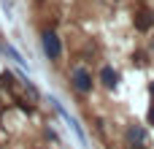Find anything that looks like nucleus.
<instances>
[{
    "mask_svg": "<svg viewBox=\"0 0 154 149\" xmlns=\"http://www.w3.org/2000/svg\"><path fill=\"white\" fill-rule=\"evenodd\" d=\"M41 43H43V52H46L49 60H60V54H62V43H60V35H57V33L46 30Z\"/></svg>",
    "mask_w": 154,
    "mask_h": 149,
    "instance_id": "1",
    "label": "nucleus"
},
{
    "mask_svg": "<svg viewBox=\"0 0 154 149\" xmlns=\"http://www.w3.org/2000/svg\"><path fill=\"white\" fill-rule=\"evenodd\" d=\"M70 81H73V90L76 92H81V95H89L92 92V76H89L87 68H76Z\"/></svg>",
    "mask_w": 154,
    "mask_h": 149,
    "instance_id": "2",
    "label": "nucleus"
},
{
    "mask_svg": "<svg viewBox=\"0 0 154 149\" xmlns=\"http://www.w3.org/2000/svg\"><path fill=\"white\" fill-rule=\"evenodd\" d=\"M127 147L146 149V130H143V125H130L127 128Z\"/></svg>",
    "mask_w": 154,
    "mask_h": 149,
    "instance_id": "3",
    "label": "nucleus"
},
{
    "mask_svg": "<svg viewBox=\"0 0 154 149\" xmlns=\"http://www.w3.org/2000/svg\"><path fill=\"white\" fill-rule=\"evenodd\" d=\"M100 81H103L108 90H114V87H116V81H119V76H116V71H114L111 65H106V68L100 71Z\"/></svg>",
    "mask_w": 154,
    "mask_h": 149,
    "instance_id": "4",
    "label": "nucleus"
},
{
    "mask_svg": "<svg viewBox=\"0 0 154 149\" xmlns=\"http://www.w3.org/2000/svg\"><path fill=\"white\" fill-rule=\"evenodd\" d=\"M135 24H138V30H149L152 27V14H138L135 16Z\"/></svg>",
    "mask_w": 154,
    "mask_h": 149,
    "instance_id": "5",
    "label": "nucleus"
},
{
    "mask_svg": "<svg viewBox=\"0 0 154 149\" xmlns=\"http://www.w3.org/2000/svg\"><path fill=\"white\" fill-rule=\"evenodd\" d=\"M149 122L154 125V106H152V111H149Z\"/></svg>",
    "mask_w": 154,
    "mask_h": 149,
    "instance_id": "6",
    "label": "nucleus"
}]
</instances>
